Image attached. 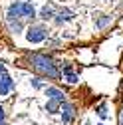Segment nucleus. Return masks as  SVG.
<instances>
[{"label":"nucleus","mask_w":123,"mask_h":125,"mask_svg":"<svg viewBox=\"0 0 123 125\" xmlns=\"http://www.w3.org/2000/svg\"><path fill=\"white\" fill-rule=\"evenodd\" d=\"M30 66L34 68V72H38L44 77H50V80H58L60 77V70L56 66V62L44 54H32L30 56Z\"/></svg>","instance_id":"obj_1"},{"label":"nucleus","mask_w":123,"mask_h":125,"mask_svg":"<svg viewBox=\"0 0 123 125\" xmlns=\"http://www.w3.org/2000/svg\"><path fill=\"white\" fill-rule=\"evenodd\" d=\"M46 36H48V30H46V26H42V24H38V26H30L28 34H26L28 42H34V44L44 42V40H46Z\"/></svg>","instance_id":"obj_2"},{"label":"nucleus","mask_w":123,"mask_h":125,"mask_svg":"<svg viewBox=\"0 0 123 125\" xmlns=\"http://www.w3.org/2000/svg\"><path fill=\"white\" fill-rule=\"evenodd\" d=\"M12 87H14V83H12V80H10V75H8L6 68L0 64V95H6V93H10Z\"/></svg>","instance_id":"obj_3"},{"label":"nucleus","mask_w":123,"mask_h":125,"mask_svg":"<svg viewBox=\"0 0 123 125\" xmlns=\"http://www.w3.org/2000/svg\"><path fill=\"white\" fill-rule=\"evenodd\" d=\"M20 16H22V20H24V18L32 20V18L36 16L34 6H32V4H28V2H20Z\"/></svg>","instance_id":"obj_4"},{"label":"nucleus","mask_w":123,"mask_h":125,"mask_svg":"<svg viewBox=\"0 0 123 125\" xmlns=\"http://www.w3.org/2000/svg\"><path fill=\"white\" fill-rule=\"evenodd\" d=\"M46 95H48V99H56V101H60V103L66 101L64 93H62L60 89H56V87H46Z\"/></svg>","instance_id":"obj_5"},{"label":"nucleus","mask_w":123,"mask_h":125,"mask_svg":"<svg viewBox=\"0 0 123 125\" xmlns=\"http://www.w3.org/2000/svg\"><path fill=\"white\" fill-rule=\"evenodd\" d=\"M64 105V113H62V119H64V123H70L72 121V117H73V105H70V103H62Z\"/></svg>","instance_id":"obj_6"},{"label":"nucleus","mask_w":123,"mask_h":125,"mask_svg":"<svg viewBox=\"0 0 123 125\" xmlns=\"http://www.w3.org/2000/svg\"><path fill=\"white\" fill-rule=\"evenodd\" d=\"M40 18L42 20H52L54 18V6H44L40 12Z\"/></svg>","instance_id":"obj_7"},{"label":"nucleus","mask_w":123,"mask_h":125,"mask_svg":"<svg viewBox=\"0 0 123 125\" xmlns=\"http://www.w3.org/2000/svg\"><path fill=\"white\" fill-rule=\"evenodd\" d=\"M72 16H73V14H72L70 10H60V12H58V18H56V22H58V24H62V22L70 20Z\"/></svg>","instance_id":"obj_8"},{"label":"nucleus","mask_w":123,"mask_h":125,"mask_svg":"<svg viewBox=\"0 0 123 125\" xmlns=\"http://www.w3.org/2000/svg\"><path fill=\"white\" fill-rule=\"evenodd\" d=\"M60 105H62L60 101H56V99H48V105H46V107H48V111H50V113H56Z\"/></svg>","instance_id":"obj_9"},{"label":"nucleus","mask_w":123,"mask_h":125,"mask_svg":"<svg viewBox=\"0 0 123 125\" xmlns=\"http://www.w3.org/2000/svg\"><path fill=\"white\" fill-rule=\"evenodd\" d=\"M64 77H66L70 83H75V82H78V75H75V73H72L70 70H64Z\"/></svg>","instance_id":"obj_10"},{"label":"nucleus","mask_w":123,"mask_h":125,"mask_svg":"<svg viewBox=\"0 0 123 125\" xmlns=\"http://www.w3.org/2000/svg\"><path fill=\"white\" fill-rule=\"evenodd\" d=\"M109 20H111V18H109V16H107V18H101V20H99V22H97V26H99V28H103V26H105V24H109Z\"/></svg>","instance_id":"obj_11"},{"label":"nucleus","mask_w":123,"mask_h":125,"mask_svg":"<svg viewBox=\"0 0 123 125\" xmlns=\"http://www.w3.org/2000/svg\"><path fill=\"white\" fill-rule=\"evenodd\" d=\"M97 113H99V117H107V111H105V105H101V107H99V111H97Z\"/></svg>","instance_id":"obj_12"},{"label":"nucleus","mask_w":123,"mask_h":125,"mask_svg":"<svg viewBox=\"0 0 123 125\" xmlns=\"http://www.w3.org/2000/svg\"><path fill=\"white\" fill-rule=\"evenodd\" d=\"M4 115H6V113H4V107H2V105H0V123H2V121H4Z\"/></svg>","instance_id":"obj_13"},{"label":"nucleus","mask_w":123,"mask_h":125,"mask_svg":"<svg viewBox=\"0 0 123 125\" xmlns=\"http://www.w3.org/2000/svg\"><path fill=\"white\" fill-rule=\"evenodd\" d=\"M119 125H123V111H121V115H119Z\"/></svg>","instance_id":"obj_14"},{"label":"nucleus","mask_w":123,"mask_h":125,"mask_svg":"<svg viewBox=\"0 0 123 125\" xmlns=\"http://www.w3.org/2000/svg\"><path fill=\"white\" fill-rule=\"evenodd\" d=\"M0 125H2V123H0Z\"/></svg>","instance_id":"obj_15"}]
</instances>
